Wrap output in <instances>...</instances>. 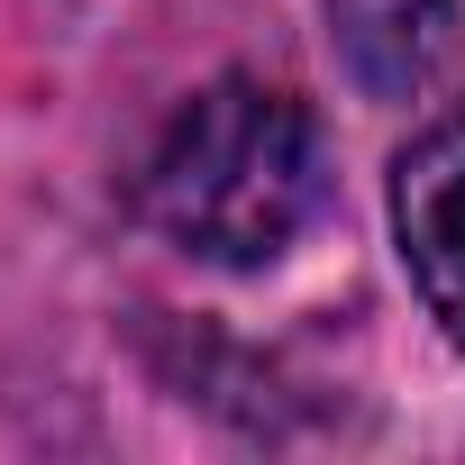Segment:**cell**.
Wrapping results in <instances>:
<instances>
[{
    "instance_id": "6da1fadb",
    "label": "cell",
    "mask_w": 465,
    "mask_h": 465,
    "mask_svg": "<svg viewBox=\"0 0 465 465\" xmlns=\"http://www.w3.org/2000/svg\"><path fill=\"white\" fill-rule=\"evenodd\" d=\"M329 155L292 92L228 74L210 83L146 164V219L201 265H274L320 219Z\"/></svg>"
},
{
    "instance_id": "7a4b0ae2",
    "label": "cell",
    "mask_w": 465,
    "mask_h": 465,
    "mask_svg": "<svg viewBox=\"0 0 465 465\" xmlns=\"http://www.w3.org/2000/svg\"><path fill=\"white\" fill-rule=\"evenodd\" d=\"M392 238L429 320L465 347V110L420 128L392 164Z\"/></svg>"
},
{
    "instance_id": "3957f363",
    "label": "cell",
    "mask_w": 465,
    "mask_h": 465,
    "mask_svg": "<svg viewBox=\"0 0 465 465\" xmlns=\"http://www.w3.org/2000/svg\"><path fill=\"white\" fill-rule=\"evenodd\" d=\"M465 46L456 0H329V55L365 101H420Z\"/></svg>"
}]
</instances>
